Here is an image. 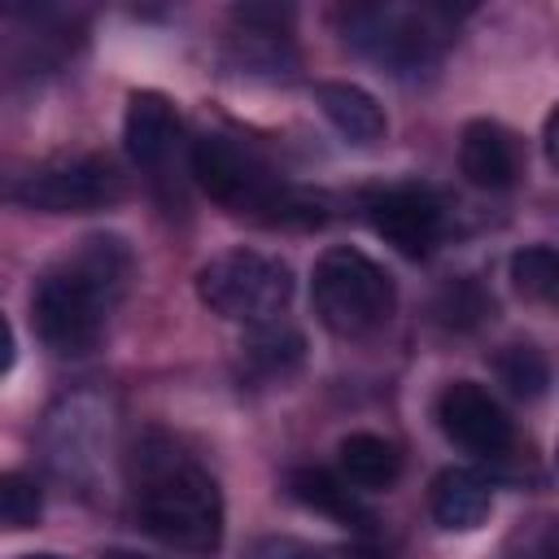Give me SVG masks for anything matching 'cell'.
Here are the masks:
<instances>
[{
	"instance_id": "cell-8",
	"label": "cell",
	"mask_w": 559,
	"mask_h": 559,
	"mask_svg": "<svg viewBox=\"0 0 559 559\" xmlns=\"http://www.w3.org/2000/svg\"><path fill=\"white\" fill-rule=\"evenodd\" d=\"M362 210L371 231L384 245H393L402 258H428V249L441 236V205L428 188H415V183L380 188V192H367Z\"/></svg>"
},
{
	"instance_id": "cell-3",
	"label": "cell",
	"mask_w": 559,
	"mask_h": 559,
	"mask_svg": "<svg viewBox=\"0 0 559 559\" xmlns=\"http://www.w3.org/2000/svg\"><path fill=\"white\" fill-rule=\"evenodd\" d=\"M192 175L210 201H218L236 214H253L266 223H301V227L328 218L323 201L284 188L271 175V166L231 135H214V131L201 135L192 144Z\"/></svg>"
},
{
	"instance_id": "cell-26",
	"label": "cell",
	"mask_w": 559,
	"mask_h": 559,
	"mask_svg": "<svg viewBox=\"0 0 559 559\" xmlns=\"http://www.w3.org/2000/svg\"><path fill=\"white\" fill-rule=\"evenodd\" d=\"M555 459H559V454H555Z\"/></svg>"
},
{
	"instance_id": "cell-11",
	"label": "cell",
	"mask_w": 559,
	"mask_h": 559,
	"mask_svg": "<svg viewBox=\"0 0 559 559\" xmlns=\"http://www.w3.org/2000/svg\"><path fill=\"white\" fill-rule=\"evenodd\" d=\"M459 170L476 188H489V192L511 188L520 175V153H515V140L507 135V127H498L489 118L467 122L463 140H459Z\"/></svg>"
},
{
	"instance_id": "cell-14",
	"label": "cell",
	"mask_w": 559,
	"mask_h": 559,
	"mask_svg": "<svg viewBox=\"0 0 559 559\" xmlns=\"http://www.w3.org/2000/svg\"><path fill=\"white\" fill-rule=\"evenodd\" d=\"M314 100L323 109V118L349 140V144H376L384 135V109L376 105L371 92L354 87V83H319Z\"/></svg>"
},
{
	"instance_id": "cell-25",
	"label": "cell",
	"mask_w": 559,
	"mask_h": 559,
	"mask_svg": "<svg viewBox=\"0 0 559 559\" xmlns=\"http://www.w3.org/2000/svg\"><path fill=\"white\" fill-rule=\"evenodd\" d=\"M22 559H61V555H48V550H44V555H22Z\"/></svg>"
},
{
	"instance_id": "cell-9",
	"label": "cell",
	"mask_w": 559,
	"mask_h": 559,
	"mask_svg": "<svg viewBox=\"0 0 559 559\" xmlns=\"http://www.w3.org/2000/svg\"><path fill=\"white\" fill-rule=\"evenodd\" d=\"M437 424L441 432L472 450V454H502L511 445V419L507 411L476 384V380H454L437 397Z\"/></svg>"
},
{
	"instance_id": "cell-23",
	"label": "cell",
	"mask_w": 559,
	"mask_h": 559,
	"mask_svg": "<svg viewBox=\"0 0 559 559\" xmlns=\"http://www.w3.org/2000/svg\"><path fill=\"white\" fill-rule=\"evenodd\" d=\"M542 140H546V157H550V166L559 170V105L550 109V118H546V131H542Z\"/></svg>"
},
{
	"instance_id": "cell-13",
	"label": "cell",
	"mask_w": 559,
	"mask_h": 559,
	"mask_svg": "<svg viewBox=\"0 0 559 559\" xmlns=\"http://www.w3.org/2000/svg\"><path fill=\"white\" fill-rule=\"evenodd\" d=\"M306 362V336L288 323H262L240 341V376L253 384H284Z\"/></svg>"
},
{
	"instance_id": "cell-20",
	"label": "cell",
	"mask_w": 559,
	"mask_h": 559,
	"mask_svg": "<svg viewBox=\"0 0 559 559\" xmlns=\"http://www.w3.org/2000/svg\"><path fill=\"white\" fill-rule=\"evenodd\" d=\"M39 489H35V480L31 476H22V472H4V480H0V520H4V528H31L35 520H39Z\"/></svg>"
},
{
	"instance_id": "cell-7",
	"label": "cell",
	"mask_w": 559,
	"mask_h": 559,
	"mask_svg": "<svg viewBox=\"0 0 559 559\" xmlns=\"http://www.w3.org/2000/svg\"><path fill=\"white\" fill-rule=\"evenodd\" d=\"M122 197V179L105 157H57L13 183V201L44 214H87Z\"/></svg>"
},
{
	"instance_id": "cell-12",
	"label": "cell",
	"mask_w": 559,
	"mask_h": 559,
	"mask_svg": "<svg viewBox=\"0 0 559 559\" xmlns=\"http://www.w3.org/2000/svg\"><path fill=\"white\" fill-rule=\"evenodd\" d=\"M428 511L441 528L450 533H472L489 520L493 511V489L485 476L467 472V467H445L437 480H432V493H428Z\"/></svg>"
},
{
	"instance_id": "cell-4",
	"label": "cell",
	"mask_w": 559,
	"mask_h": 559,
	"mask_svg": "<svg viewBox=\"0 0 559 559\" xmlns=\"http://www.w3.org/2000/svg\"><path fill=\"white\" fill-rule=\"evenodd\" d=\"M310 301L328 332L367 336L393 314L397 288H393V275L376 258H367L354 245H336V249L319 253V262H314Z\"/></svg>"
},
{
	"instance_id": "cell-15",
	"label": "cell",
	"mask_w": 559,
	"mask_h": 559,
	"mask_svg": "<svg viewBox=\"0 0 559 559\" xmlns=\"http://www.w3.org/2000/svg\"><path fill=\"white\" fill-rule=\"evenodd\" d=\"M341 472L349 485L358 489H389L402 472V454L393 441L376 437V432H349L341 437Z\"/></svg>"
},
{
	"instance_id": "cell-16",
	"label": "cell",
	"mask_w": 559,
	"mask_h": 559,
	"mask_svg": "<svg viewBox=\"0 0 559 559\" xmlns=\"http://www.w3.org/2000/svg\"><path fill=\"white\" fill-rule=\"evenodd\" d=\"M288 493H293L301 507H310V511H319V515H332V520H341V524H354V528H367V524H371V515L358 507V498H354L332 472H323V467H293V472H288Z\"/></svg>"
},
{
	"instance_id": "cell-1",
	"label": "cell",
	"mask_w": 559,
	"mask_h": 559,
	"mask_svg": "<svg viewBox=\"0 0 559 559\" xmlns=\"http://www.w3.org/2000/svg\"><path fill=\"white\" fill-rule=\"evenodd\" d=\"M131 271L135 258L122 236L100 231L79 240V249L48 266L31 293V319L39 341L61 358L87 354L100 341L109 310L127 293Z\"/></svg>"
},
{
	"instance_id": "cell-6",
	"label": "cell",
	"mask_w": 559,
	"mask_h": 559,
	"mask_svg": "<svg viewBox=\"0 0 559 559\" xmlns=\"http://www.w3.org/2000/svg\"><path fill=\"white\" fill-rule=\"evenodd\" d=\"M445 9H397V4H367L345 9L341 26L354 48L376 57L389 70H415L428 66L445 39Z\"/></svg>"
},
{
	"instance_id": "cell-24",
	"label": "cell",
	"mask_w": 559,
	"mask_h": 559,
	"mask_svg": "<svg viewBox=\"0 0 559 559\" xmlns=\"http://www.w3.org/2000/svg\"><path fill=\"white\" fill-rule=\"evenodd\" d=\"M105 559H148V555H131V550H109Z\"/></svg>"
},
{
	"instance_id": "cell-2",
	"label": "cell",
	"mask_w": 559,
	"mask_h": 559,
	"mask_svg": "<svg viewBox=\"0 0 559 559\" xmlns=\"http://www.w3.org/2000/svg\"><path fill=\"white\" fill-rule=\"evenodd\" d=\"M135 520L148 537L183 555H214L223 542V498L214 476L166 437H144L131 454Z\"/></svg>"
},
{
	"instance_id": "cell-17",
	"label": "cell",
	"mask_w": 559,
	"mask_h": 559,
	"mask_svg": "<svg viewBox=\"0 0 559 559\" xmlns=\"http://www.w3.org/2000/svg\"><path fill=\"white\" fill-rule=\"evenodd\" d=\"M507 275H511V288L524 301L559 310V253L555 249H546V245L515 249L511 262H507Z\"/></svg>"
},
{
	"instance_id": "cell-18",
	"label": "cell",
	"mask_w": 559,
	"mask_h": 559,
	"mask_svg": "<svg viewBox=\"0 0 559 559\" xmlns=\"http://www.w3.org/2000/svg\"><path fill=\"white\" fill-rule=\"evenodd\" d=\"M432 314H437V323H441V328L472 332V328H480V323L493 314V297L480 288V280L463 275V280H450V284L437 293Z\"/></svg>"
},
{
	"instance_id": "cell-21",
	"label": "cell",
	"mask_w": 559,
	"mask_h": 559,
	"mask_svg": "<svg viewBox=\"0 0 559 559\" xmlns=\"http://www.w3.org/2000/svg\"><path fill=\"white\" fill-rule=\"evenodd\" d=\"M511 559H559V520H533L511 537Z\"/></svg>"
},
{
	"instance_id": "cell-22",
	"label": "cell",
	"mask_w": 559,
	"mask_h": 559,
	"mask_svg": "<svg viewBox=\"0 0 559 559\" xmlns=\"http://www.w3.org/2000/svg\"><path fill=\"white\" fill-rule=\"evenodd\" d=\"M266 550H271L275 559H384L380 550L358 546V542H349V546H328V550H310V546H297V542H271Z\"/></svg>"
},
{
	"instance_id": "cell-5",
	"label": "cell",
	"mask_w": 559,
	"mask_h": 559,
	"mask_svg": "<svg viewBox=\"0 0 559 559\" xmlns=\"http://www.w3.org/2000/svg\"><path fill=\"white\" fill-rule=\"evenodd\" d=\"M197 297L236 323H275L293 297V271L258 249H227L197 271Z\"/></svg>"
},
{
	"instance_id": "cell-19",
	"label": "cell",
	"mask_w": 559,
	"mask_h": 559,
	"mask_svg": "<svg viewBox=\"0 0 559 559\" xmlns=\"http://www.w3.org/2000/svg\"><path fill=\"white\" fill-rule=\"evenodd\" d=\"M493 367H498L502 384H507L515 397H542V389H546V380H550L546 358H542L533 345H507Z\"/></svg>"
},
{
	"instance_id": "cell-10",
	"label": "cell",
	"mask_w": 559,
	"mask_h": 559,
	"mask_svg": "<svg viewBox=\"0 0 559 559\" xmlns=\"http://www.w3.org/2000/svg\"><path fill=\"white\" fill-rule=\"evenodd\" d=\"M175 135H179V118L170 109L166 96L157 92H135L127 100V118H122V144H127V157L140 166V170H162L170 148H175Z\"/></svg>"
}]
</instances>
